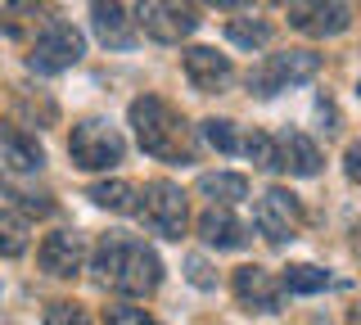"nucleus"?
Masks as SVG:
<instances>
[{"label":"nucleus","instance_id":"nucleus-1","mask_svg":"<svg viewBox=\"0 0 361 325\" xmlns=\"http://www.w3.org/2000/svg\"><path fill=\"white\" fill-rule=\"evenodd\" d=\"M95 271L99 280H109L118 294L127 298H149L163 285V262L149 244L127 240V235H104L95 249Z\"/></svg>","mask_w":361,"mask_h":325},{"label":"nucleus","instance_id":"nucleus-2","mask_svg":"<svg viewBox=\"0 0 361 325\" xmlns=\"http://www.w3.org/2000/svg\"><path fill=\"white\" fill-rule=\"evenodd\" d=\"M127 118H131L135 140H140L145 154H154L163 163H195V131L167 99L140 95V99H131Z\"/></svg>","mask_w":361,"mask_h":325},{"label":"nucleus","instance_id":"nucleus-3","mask_svg":"<svg viewBox=\"0 0 361 325\" xmlns=\"http://www.w3.org/2000/svg\"><path fill=\"white\" fill-rule=\"evenodd\" d=\"M122 154H127V140L104 118H82L68 136V159L82 172H109V167L122 163Z\"/></svg>","mask_w":361,"mask_h":325},{"label":"nucleus","instance_id":"nucleus-4","mask_svg":"<svg viewBox=\"0 0 361 325\" xmlns=\"http://www.w3.org/2000/svg\"><path fill=\"white\" fill-rule=\"evenodd\" d=\"M316 73H321V54H312V50H280V54H267V59L248 73V91L271 99V95L289 91V86L312 82Z\"/></svg>","mask_w":361,"mask_h":325},{"label":"nucleus","instance_id":"nucleus-5","mask_svg":"<svg viewBox=\"0 0 361 325\" xmlns=\"http://www.w3.org/2000/svg\"><path fill=\"white\" fill-rule=\"evenodd\" d=\"M82 54H86V37H82L73 23H59V18H54V23H45V32L32 41L27 68L54 77V73L73 68V63H82Z\"/></svg>","mask_w":361,"mask_h":325},{"label":"nucleus","instance_id":"nucleus-6","mask_svg":"<svg viewBox=\"0 0 361 325\" xmlns=\"http://www.w3.org/2000/svg\"><path fill=\"white\" fill-rule=\"evenodd\" d=\"M140 221L154 235H163V240H180V235H185V221H190L180 185H172V181H149L140 190Z\"/></svg>","mask_w":361,"mask_h":325},{"label":"nucleus","instance_id":"nucleus-7","mask_svg":"<svg viewBox=\"0 0 361 325\" xmlns=\"http://www.w3.org/2000/svg\"><path fill=\"white\" fill-rule=\"evenodd\" d=\"M131 14H135V27L149 41H158V46H180V41L199 27L195 5H163V0H149V5H135Z\"/></svg>","mask_w":361,"mask_h":325},{"label":"nucleus","instance_id":"nucleus-8","mask_svg":"<svg viewBox=\"0 0 361 325\" xmlns=\"http://www.w3.org/2000/svg\"><path fill=\"white\" fill-rule=\"evenodd\" d=\"M253 226L262 231L271 244H289V240H298V231H302V204H298V195H289L285 185H271L267 195L257 199Z\"/></svg>","mask_w":361,"mask_h":325},{"label":"nucleus","instance_id":"nucleus-9","mask_svg":"<svg viewBox=\"0 0 361 325\" xmlns=\"http://www.w3.org/2000/svg\"><path fill=\"white\" fill-rule=\"evenodd\" d=\"M289 23L307 37H338L353 27V9L338 0H312V5H289Z\"/></svg>","mask_w":361,"mask_h":325},{"label":"nucleus","instance_id":"nucleus-10","mask_svg":"<svg viewBox=\"0 0 361 325\" xmlns=\"http://www.w3.org/2000/svg\"><path fill=\"white\" fill-rule=\"evenodd\" d=\"M231 289H235V298H240L248 312H280V280L271 276L267 266H257V262L235 266Z\"/></svg>","mask_w":361,"mask_h":325},{"label":"nucleus","instance_id":"nucleus-11","mask_svg":"<svg viewBox=\"0 0 361 325\" xmlns=\"http://www.w3.org/2000/svg\"><path fill=\"white\" fill-rule=\"evenodd\" d=\"M180 63H185V77H190V86H195V91H203V95L221 91V86L235 77V63H231V54H217L212 46H190Z\"/></svg>","mask_w":361,"mask_h":325},{"label":"nucleus","instance_id":"nucleus-12","mask_svg":"<svg viewBox=\"0 0 361 325\" xmlns=\"http://www.w3.org/2000/svg\"><path fill=\"white\" fill-rule=\"evenodd\" d=\"M37 262H41V271L45 276H77L82 271V262H86V249H82V235H73V231H54V235H45L41 240V249H37Z\"/></svg>","mask_w":361,"mask_h":325},{"label":"nucleus","instance_id":"nucleus-13","mask_svg":"<svg viewBox=\"0 0 361 325\" xmlns=\"http://www.w3.org/2000/svg\"><path fill=\"white\" fill-rule=\"evenodd\" d=\"M0 159L14 172H41L45 167V149L32 131H23L18 122H0Z\"/></svg>","mask_w":361,"mask_h":325},{"label":"nucleus","instance_id":"nucleus-14","mask_svg":"<svg viewBox=\"0 0 361 325\" xmlns=\"http://www.w3.org/2000/svg\"><path fill=\"white\" fill-rule=\"evenodd\" d=\"M90 23H95V37L104 41L109 50H131L135 46V18L127 5H90Z\"/></svg>","mask_w":361,"mask_h":325},{"label":"nucleus","instance_id":"nucleus-15","mask_svg":"<svg viewBox=\"0 0 361 325\" xmlns=\"http://www.w3.org/2000/svg\"><path fill=\"white\" fill-rule=\"evenodd\" d=\"M199 240L208 249H244L248 244V226L235 217L231 208H208L199 217Z\"/></svg>","mask_w":361,"mask_h":325},{"label":"nucleus","instance_id":"nucleus-16","mask_svg":"<svg viewBox=\"0 0 361 325\" xmlns=\"http://www.w3.org/2000/svg\"><path fill=\"white\" fill-rule=\"evenodd\" d=\"M276 149H280V167H289L293 176L321 172V149H316V140L302 136V131H285V136L276 140Z\"/></svg>","mask_w":361,"mask_h":325},{"label":"nucleus","instance_id":"nucleus-17","mask_svg":"<svg viewBox=\"0 0 361 325\" xmlns=\"http://www.w3.org/2000/svg\"><path fill=\"white\" fill-rule=\"evenodd\" d=\"M199 195L212 199V208H231V204H240V199H248V181L240 172H203Z\"/></svg>","mask_w":361,"mask_h":325},{"label":"nucleus","instance_id":"nucleus-18","mask_svg":"<svg viewBox=\"0 0 361 325\" xmlns=\"http://www.w3.org/2000/svg\"><path fill=\"white\" fill-rule=\"evenodd\" d=\"M86 195L95 199L99 208H109V212H140V190H135L131 181H118V176H113V181H95Z\"/></svg>","mask_w":361,"mask_h":325},{"label":"nucleus","instance_id":"nucleus-19","mask_svg":"<svg viewBox=\"0 0 361 325\" xmlns=\"http://www.w3.org/2000/svg\"><path fill=\"white\" fill-rule=\"evenodd\" d=\"M325 285H330V271H321L312 262H289L285 276H280V289H289V294H321Z\"/></svg>","mask_w":361,"mask_h":325},{"label":"nucleus","instance_id":"nucleus-20","mask_svg":"<svg viewBox=\"0 0 361 325\" xmlns=\"http://www.w3.org/2000/svg\"><path fill=\"white\" fill-rule=\"evenodd\" d=\"M27 253V217L14 208H0V257Z\"/></svg>","mask_w":361,"mask_h":325},{"label":"nucleus","instance_id":"nucleus-21","mask_svg":"<svg viewBox=\"0 0 361 325\" xmlns=\"http://www.w3.org/2000/svg\"><path fill=\"white\" fill-rule=\"evenodd\" d=\"M226 37H231V46H240V50H262L271 41V23L267 18H231Z\"/></svg>","mask_w":361,"mask_h":325},{"label":"nucleus","instance_id":"nucleus-22","mask_svg":"<svg viewBox=\"0 0 361 325\" xmlns=\"http://www.w3.org/2000/svg\"><path fill=\"white\" fill-rule=\"evenodd\" d=\"M244 154L253 159V167H267V172L280 167V149H276V140H271L267 131H253V136L244 140Z\"/></svg>","mask_w":361,"mask_h":325},{"label":"nucleus","instance_id":"nucleus-23","mask_svg":"<svg viewBox=\"0 0 361 325\" xmlns=\"http://www.w3.org/2000/svg\"><path fill=\"white\" fill-rule=\"evenodd\" d=\"M199 131H203V140H208L212 149H221V154H235V149H240V136H235V122H226V118H208Z\"/></svg>","mask_w":361,"mask_h":325},{"label":"nucleus","instance_id":"nucleus-24","mask_svg":"<svg viewBox=\"0 0 361 325\" xmlns=\"http://www.w3.org/2000/svg\"><path fill=\"white\" fill-rule=\"evenodd\" d=\"M45 325H90V317H86V307L59 298V302H50V307H45Z\"/></svg>","mask_w":361,"mask_h":325},{"label":"nucleus","instance_id":"nucleus-25","mask_svg":"<svg viewBox=\"0 0 361 325\" xmlns=\"http://www.w3.org/2000/svg\"><path fill=\"white\" fill-rule=\"evenodd\" d=\"M104 321L109 325H158L145 307H127V302H113V307H104Z\"/></svg>","mask_w":361,"mask_h":325},{"label":"nucleus","instance_id":"nucleus-26","mask_svg":"<svg viewBox=\"0 0 361 325\" xmlns=\"http://www.w3.org/2000/svg\"><path fill=\"white\" fill-rule=\"evenodd\" d=\"M343 172H348V181L361 185V140H353V145L343 149Z\"/></svg>","mask_w":361,"mask_h":325},{"label":"nucleus","instance_id":"nucleus-27","mask_svg":"<svg viewBox=\"0 0 361 325\" xmlns=\"http://www.w3.org/2000/svg\"><path fill=\"white\" fill-rule=\"evenodd\" d=\"M185 276L195 280L199 289H212V276H208V262H203V257H185Z\"/></svg>","mask_w":361,"mask_h":325},{"label":"nucleus","instance_id":"nucleus-28","mask_svg":"<svg viewBox=\"0 0 361 325\" xmlns=\"http://www.w3.org/2000/svg\"><path fill=\"white\" fill-rule=\"evenodd\" d=\"M348 325H361V302H357L353 312H348Z\"/></svg>","mask_w":361,"mask_h":325},{"label":"nucleus","instance_id":"nucleus-29","mask_svg":"<svg viewBox=\"0 0 361 325\" xmlns=\"http://www.w3.org/2000/svg\"><path fill=\"white\" fill-rule=\"evenodd\" d=\"M357 253H361V231H357Z\"/></svg>","mask_w":361,"mask_h":325},{"label":"nucleus","instance_id":"nucleus-30","mask_svg":"<svg viewBox=\"0 0 361 325\" xmlns=\"http://www.w3.org/2000/svg\"><path fill=\"white\" fill-rule=\"evenodd\" d=\"M357 95H361V82H357Z\"/></svg>","mask_w":361,"mask_h":325}]
</instances>
